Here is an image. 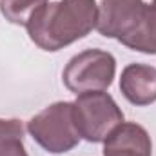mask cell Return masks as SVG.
<instances>
[{"label":"cell","instance_id":"obj_4","mask_svg":"<svg viewBox=\"0 0 156 156\" xmlns=\"http://www.w3.org/2000/svg\"><path fill=\"white\" fill-rule=\"evenodd\" d=\"M116 76V60L109 51L104 49H85L75 55L62 71L64 85L75 93L105 91L111 87Z\"/></svg>","mask_w":156,"mask_h":156},{"label":"cell","instance_id":"obj_9","mask_svg":"<svg viewBox=\"0 0 156 156\" xmlns=\"http://www.w3.org/2000/svg\"><path fill=\"white\" fill-rule=\"evenodd\" d=\"M47 2L49 0H0V11L7 22L15 26H26L29 18Z\"/></svg>","mask_w":156,"mask_h":156},{"label":"cell","instance_id":"obj_2","mask_svg":"<svg viewBox=\"0 0 156 156\" xmlns=\"http://www.w3.org/2000/svg\"><path fill=\"white\" fill-rule=\"evenodd\" d=\"M27 133L51 154L73 151L82 140L73 120V102H55L44 107L27 122Z\"/></svg>","mask_w":156,"mask_h":156},{"label":"cell","instance_id":"obj_10","mask_svg":"<svg viewBox=\"0 0 156 156\" xmlns=\"http://www.w3.org/2000/svg\"><path fill=\"white\" fill-rule=\"evenodd\" d=\"M24 136V125L16 118H0V140L5 138H22Z\"/></svg>","mask_w":156,"mask_h":156},{"label":"cell","instance_id":"obj_5","mask_svg":"<svg viewBox=\"0 0 156 156\" xmlns=\"http://www.w3.org/2000/svg\"><path fill=\"white\" fill-rule=\"evenodd\" d=\"M147 5L144 0H102L98 5L96 31L122 44L136 31L147 13Z\"/></svg>","mask_w":156,"mask_h":156},{"label":"cell","instance_id":"obj_3","mask_svg":"<svg viewBox=\"0 0 156 156\" xmlns=\"http://www.w3.org/2000/svg\"><path fill=\"white\" fill-rule=\"evenodd\" d=\"M73 120L80 138L100 144L123 122V111L105 91L82 93L73 102Z\"/></svg>","mask_w":156,"mask_h":156},{"label":"cell","instance_id":"obj_6","mask_svg":"<svg viewBox=\"0 0 156 156\" xmlns=\"http://www.w3.org/2000/svg\"><path fill=\"white\" fill-rule=\"evenodd\" d=\"M104 156H153L147 129L136 122H122L104 140Z\"/></svg>","mask_w":156,"mask_h":156},{"label":"cell","instance_id":"obj_1","mask_svg":"<svg viewBox=\"0 0 156 156\" xmlns=\"http://www.w3.org/2000/svg\"><path fill=\"white\" fill-rule=\"evenodd\" d=\"M96 0L47 2L26 24L27 35L42 51L56 53L96 29Z\"/></svg>","mask_w":156,"mask_h":156},{"label":"cell","instance_id":"obj_8","mask_svg":"<svg viewBox=\"0 0 156 156\" xmlns=\"http://www.w3.org/2000/svg\"><path fill=\"white\" fill-rule=\"evenodd\" d=\"M122 45L138 51V53H145V55H156V5L149 4L147 5V13L144 16V20L140 22V26L136 27V31L127 37L122 42Z\"/></svg>","mask_w":156,"mask_h":156},{"label":"cell","instance_id":"obj_7","mask_svg":"<svg viewBox=\"0 0 156 156\" xmlns=\"http://www.w3.org/2000/svg\"><path fill=\"white\" fill-rule=\"evenodd\" d=\"M120 91L136 107L156 102V67L147 64H129L120 76Z\"/></svg>","mask_w":156,"mask_h":156},{"label":"cell","instance_id":"obj_11","mask_svg":"<svg viewBox=\"0 0 156 156\" xmlns=\"http://www.w3.org/2000/svg\"><path fill=\"white\" fill-rule=\"evenodd\" d=\"M0 156H29L22 138H5L0 140Z\"/></svg>","mask_w":156,"mask_h":156},{"label":"cell","instance_id":"obj_12","mask_svg":"<svg viewBox=\"0 0 156 156\" xmlns=\"http://www.w3.org/2000/svg\"><path fill=\"white\" fill-rule=\"evenodd\" d=\"M153 4H154V5H156V0H153Z\"/></svg>","mask_w":156,"mask_h":156}]
</instances>
